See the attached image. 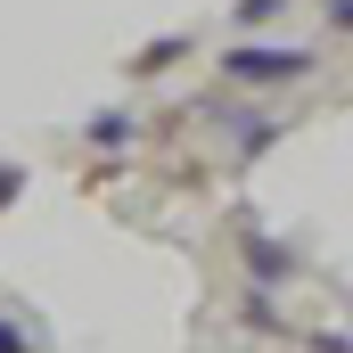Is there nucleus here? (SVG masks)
I'll return each instance as SVG.
<instances>
[{
	"label": "nucleus",
	"instance_id": "obj_5",
	"mask_svg": "<svg viewBox=\"0 0 353 353\" xmlns=\"http://www.w3.org/2000/svg\"><path fill=\"white\" fill-rule=\"evenodd\" d=\"M279 17V0H239V25H271Z\"/></svg>",
	"mask_w": 353,
	"mask_h": 353
},
{
	"label": "nucleus",
	"instance_id": "obj_4",
	"mask_svg": "<svg viewBox=\"0 0 353 353\" xmlns=\"http://www.w3.org/2000/svg\"><path fill=\"white\" fill-rule=\"evenodd\" d=\"M181 50H189V33H165V41H148V50H140V66H148V74H157V66H173Z\"/></svg>",
	"mask_w": 353,
	"mask_h": 353
},
{
	"label": "nucleus",
	"instance_id": "obj_1",
	"mask_svg": "<svg viewBox=\"0 0 353 353\" xmlns=\"http://www.w3.org/2000/svg\"><path fill=\"white\" fill-rule=\"evenodd\" d=\"M222 74L263 90V83H296V74H312V58H304V50H263V41H239V50L222 58Z\"/></svg>",
	"mask_w": 353,
	"mask_h": 353
},
{
	"label": "nucleus",
	"instance_id": "obj_7",
	"mask_svg": "<svg viewBox=\"0 0 353 353\" xmlns=\"http://www.w3.org/2000/svg\"><path fill=\"white\" fill-rule=\"evenodd\" d=\"M17 189H25V173H17V165H0V205H8Z\"/></svg>",
	"mask_w": 353,
	"mask_h": 353
},
{
	"label": "nucleus",
	"instance_id": "obj_3",
	"mask_svg": "<svg viewBox=\"0 0 353 353\" xmlns=\"http://www.w3.org/2000/svg\"><path fill=\"white\" fill-rule=\"evenodd\" d=\"M132 132H140V123H132L123 107H99V115H90V148H132Z\"/></svg>",
	"mask_w": 353,
	"mask_h": 353
},
{
	"label": "nucleus",
	"instance_id": "obj_6",
	"mask_svg": "<svg viewBox=\"0 0 353 353\" xmlns=\"http://www.w3.org/2000/svg\"><path fill=\"white\" fill-rule=\"evenodd\" d=\"M0 353H25V329L17 321H0Z\"/></svg>",
	"mask_w": 353,
	"mask_h": 353
},
{
	"label": "nucleus",
	"instance_id": "obj_2",
	"mask_svg": "<svg viewBox=\"0 0 353 353\" xmlns=\"http://www.w3.org/2000/svg\"><path fill=\"white\" fill-rule=\"evenodd\" d=\"M247 263H255V279H288V247H279V239H263V230H247Z\"/></svg>",
	"mask_w": 353,
	"mask_h": 353
}]
</instances>
